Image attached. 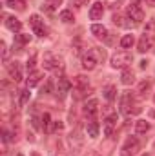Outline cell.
Instances as JSON below:
<instances>
[{
  "label": "cell",
  "instance_id": "obj_1",
  "mask_svg": "<svg viewBox=\"0 0 155 156\" xmlns=\"http://www.w3.org/2000/svg\"><path fill=\"white\" fill-rule=\"evenodd\" d=\"M131 62H133V55L128 51H117L112 56V67L115 69H126Z\"/></svg>",
  "mask_w": 155,
  "mask_h": 156
},
{
  "label": "cell",
  "instance_id": "obj_2",
  "mask_svg": "<svg viewBox=\"0 0 155 156\" xmlns=\"http://www.w3.org/2000/svg\"><path fill=\"white\" fill-rule=\"evenodd\" d=\"M153 27H155V24L152 22V24H150V31H144V33L141 35V38H139V45H137L141 53H146V51H150V49L153 47L155 35H153V31H152Z\"/></svg>",
  "mask_w": 155,
  "mask_h": 156
},
{
  "label": "cell",
  "instance_id": "obj_3",
  "mask_svg": "<svg viewBox=\"0 0 155 156\" xmlns=\"http://www.w3.org/2000/svg\"><path fill=\"white\" fill-rule=\"evenodd\" d=\"M139 149H141L139 140H137L135 136H130V138L124 142V145H122V149H120V154L122 156H133V154L139 153Z\"/></svg>",
  "mask_w": 155,
  "mask_h": 156
},
{
  "label": "cell",
  "instance_id": "obj_4",
  "mask_svg": "<svg viewBox=\"0 0 155 156\" xmlns=\"http://www.w3.org/2000/svg\"><path fill=\"white\" fill-rule=\"evenodd\" d=\"M126 15L133 24H141L144 20V11L139 7V4H130L128 9H126Z\"/></svg>",
  "mask_w": 155,
  "mask_h": 156
},
{
  "label": "cell",
  "instance_id": "obj_5",
  "mask_svg": "<svg viewBox=\"0 0 155 156\" xmlns=\"http://www.w3.org/2000/svg\"><path fill=\"white\" fill-rule=\"evenodd\" d=\"M29 24H31V27H33V33H35V35H39V37H46V35H47V27L44 26V20H40L39 15H31Z\"/></svg>",
  "mask_w": 155,
  "mask_h": 156
},
{
  "label": "cell",
  "instance_id": "obj_6",
  "mask_svg": "<svg viewBox=\"0 0 155 156\" xmlns=\"http://www.w3.org/2000/svg\"><path fill=\"white\" fill-rule=\"evenodd\" d=\"M44 69H62V58L55 56L53 53L44 55Z\"/></svg>",
  "mask_w": 155,
  "mask_h": 156
},
{
  "label": "cell",
  "instance_id": "obj_7",
  "mask_svg": "<svg viewBox=\"0 0 155 156\" xmlns=\"http://www.w3.org/2000/svg\"><path fill=\"white\" fill-rule=\"evenodd\" d=\"M97 64H99V60H97V56L93 55V51H91V49H89V51H86V53L82 55V67H84L86 71L95 69V67H97Z\"/></svg>",
  "mask_w": 155,
  "mask_h": 156
},
{
  "label": "cell",
  "instance_id": "obj_8",
  "mask_svg": "<svg viewBox=\"0 0 155 156\" xmlns=\"http://www.w3.org/2000/svg\"><path fill=\"white\" fill-rule=\"evenodd\" d=\"M82 111H84V115L89 118V120H95V115L99 113V100H95V98L88 100V102L84 104Z\"/></svg>",
  "mask_w": 155,
  "mask_h": 156
},
{
  "label": "cell",
  "instance_id": "obj_9",
  "mask_svg": "<svg viewBox=\"0 0 155 156\" xmlns=\"http://www.w3.org/2000/svg\"><path fill=\"white\" fill-rule=\"evenodd\" d=\"M131 105H133V96H131V93H124V94H122V100H120V111H122L124 115H135V111L131 109Z\"/></svg>",
  "mask_w": 155,
  "mask_h": 156
},
{
  "label": "cell",
  "instance_id": "obj_10",
  "mask_svg": "<svg viewBox=\"0 0 155 156\" xmlns=\"http://www.w3.org/2000/svg\"><path fill=\"white\" fill-rule=\"evenodd\" d=\"M7 73H9V76L13 78L15 82H20V80H22V67H20L18 62L7 64Z\"/></svg>",
  "mask_w": 155,
  "mask_h": 156
},
{
  "label": "cell",
  "instance_id": "obj_11",
  "mask_svg": "<svg viewBox=\"0 0 155 156\" xmlns=\"http://www.w3.org/2000/svg\"><path fill=\"white\" fill-rule=\"evenodd\" d=\"M115 127H117V115L113 113V115H110L104 120V136H112Z\"/></svg>",
  "mask_w": 155,
  "mask_h": 156
},
{
  "label": "cell",
  "instance_id": "obj_12",
  "mask_svg": "<svg viewBox=\"0 0 155 156\" xmlns=\"http://www.w3.org/2000/svg\"><path fill=\"white\" fill-rule=\"evenodd\" d=\"M102 13H104V4L102 2H95L91 5V9H89V18L91 20H100Z\"/></svg>",
  "mask_w": 155,
  "mask_h": 156
},
{
  "label": "cell",
  "instance_id": "obj_13",
  "mask_svg": "<svg viewBox=\"0 0 155 156\" xmlns=\"http://www.w3.org/2000/svg\"><path fill=\"white\" fill-rule=\"evenodd\" d=\"M6 27L11 29V31H15V33H18L22 29V22L18 18H15V16H7L6 18Z\"/></svg>",
  "mask_w": 155,
  "mask_h": 156
},
{
  "label": "cell",
  "instance_id": "obj_14",
  "mask_svg": "<svg viewBox=\"0 0 155 156\" xmlns=\"http://www.w3.org/2000/svg\"><path fill=\"white\" fill-rule=\"evenodd\" d=\"M70 87H71V83H70L66 78H59V89H57V94H59V98H64V96L68 94Z\"/></svg>",
  "mask_w": 155,
  "mask_h": 156
},
{
  "label": "cell",
  "instance_id": "obj_15",
  "mask_svg": "<svg viewBox=\"0 0 155 156\" xmlns=\"http://www.w3.org/2000/svg\"><path fill=\"white\" fill-rule=\"evenodd\" d=\"M86 131H88V136L89 138H97L99 136V123L95 120H89L88 125H86Z\"/></svg>",
  "mask_w": 155,
  "mask_h": 156
},
{
  "label": "cell",
  "instance_id": "obj_16",
  "mask_svg": "<svg viewBox=\"0 0 155 156\" xmlns=\"http://www.w3.org/2000/svg\"><path fill=\"white\" fill-rule=\"evenodd\" d=\"M102 94H104V98H106L108 102H113L117 98V87L115 85H106V87L102 89Z\"/></svg>",
  "mask_w": 155,
  "mask_h": 156
},
{
  "label": "cell",
  "instance_id": "obj_17",
  "mask_svg": "<svg viewBox=\"0 0 155 156\" xmlns=\"http://www.w3.org/2000/svg\"><path fill=\"white\" fill-rule=\"evenodd\" d=\"M91 33H93L97 38H104V37H108V29H106L104 26H100V24H93V26H91Z\"/></svg>",
  "mask_w": 155,
  "mask_h": 156
},
{
  "label": "cell",
  "instance_id": "obj_18",
  "mask_svg": "<svg viewBox=\"0 0 155 156\" xmlns=\"http://www.w3.org/2000/svg\"><path fill=\"white\" fill-rule=\"evenodd\" d=\"M150 89H152V78H146V80H142V82L139 83V89H137V93H139L141 96H146Z\"/></svg>",
  "mask_w": 155,
  "mask_h": 156
},
{
  "label": "cell",
  "instance_id": "obj_19",
  "mask_svg": "<svg viewBox=\"0 0 155 156\" xmlns=\"http://www.w3.org/2000/svg\"><path fill=\"white\" fill-rule=\"evenodd\" d=\"M148 131H150V122H146V120H137V122H135V133L144 134V133H148Z\"/></svg>",
  "mask_w": 155,
  "mask_h": 156
},
{
  "label": "cell",
  "instance_id": "obj_20",
  "mask_svg": "<svg viewBox=\"0 0 155 156\" xmlns=\"http://www.w3.org/2000/svg\"><path fill=\"white\" fill-rule=\"evenodd\" d=\"M7 7L15 9V11H24L26 9V0H6Z\"/></svg>",
  "mask_w": 155,
  "mask_h": 156
},
{
  "label": "cell",
  "instance_id": "obj_21",
  "mask_svg": "<svg viewBox=\"0 0 155 156\" xmlns=\"http://www.w3.org/2000/svg\"><path fill=\"white\" fill-rule=\"evenodd\" d=\"M120 82H122L124 85H131V83L135 82V75H133V71L124 69V71H122V76H120Z\"/></svg>",
  "mask_w": 155,
  "mask_h": 156
},
{
  "label": "cell",
  "instance_id": "obj_22",
  "mask_svg": "<svg viewBox=\"0 0 155 156\" xmlns=\"http://www.w3.org/2000/svg\"><path fill=\"white\" fill-rule=\"evenodd\" d=\"M40 78H42V73H40V71H31V73H29V78H28V87H29V89L35 87L40 82Z\"/></svg>",
  "mask_w": 155,
  "mask_h": 156
},
{
  "label": "cell",
  "instance_id": "obj_23",
  "mask_svg": "<svg viewBox=\"0 0 155 156\" xmlns=\"http://www.w3.org/2000/svg\"><path fill=\"white\" fill-rule=\"evenodd\" d=\"M60 20H62L64 24H71V22L75 20V16H73V13H71L70 9H64V11L60 13Z\"/></svg>",
  "mask_w": 155,
  "mask_h": 156
},
{
  "label": "cell",
  "instance_id": "obj_24",
  "mask_svg": "<svg viewBox=\"0 0 155 156\" xmlns=\"http://www.w3.org/2000/svg\"><path fill=\"white\" fill-rule=\"evenodd\" d=\"M60 4H62V0H46L42 7H44V9H47V11H53V9H57Z\"/></svg>",
  "mask_w": 155,
  "mask_h": 156
},
{
  "label": "cell",
  "instance_id": "obj_25",
  "mask_svg": "<svg viewBox=\"0 0 155 156\" xmlns=\"http://www.w3.org/2000/svg\"><path fill=\"white\" fill-rule=\"evenodd\" d=\"M29 40H31V35H24V33H17V35H15V42L20 44V45L28 44Z\"/></svg>",
  "mask_w": 155,
  "mask_h": 156
},
{
  "label": "cell",
  "instance_id": "obj_26",
  "mask_svg": "<svg viewBox=\"0 0 155 156\" xmlns=\"http://www.w3.org/2000/svg\"><path fill=\"white\" fill-rule=\"evenodd\" d=\"M133 44H135L133 35H126V37H122V40H120V45H122V47H126V49H128V47H131Z\"/></svg>",
  "mask_w": 155,
  "mask_h": 156
},
{
  "label": "cell",
  "instance_id": "obj_27",
  "mask_svg": "<svg viewBox=\"0 0 155 156\" xmlns=\"http://www.w3.org/2000/svg\"><path fill=\"white\" fill-rule=\"evenodd\" d=\"M91 51H93V55L97 56V60H99V62H104V60H106V51H104V49H99V47H93Z\"/></svg>",
  "mask_w": 155,
  "mask_h": 156
},
{
  "label": "cell",
  "instance_id": "obj_28",
  "mask_svg": "<svg viewBox=\"0 0 155 156\" xmlns=\"http://www.w3.org/2000/svg\"><path fill=\"white\" fill-rule=\"evenodd\" d=\"M112 20H113V24L119 26V27H126V26H130V24H126V22H124V16H122V15H113V18H112Z\"/></svg>",
  "mask_w": 155,
  "mask_h": 156
},
{
  "label": "cell",
  "instance_id": "obj_29",
  "mask_svg": "<svg viewBox=\"0 0 155 156\" xmlns=\"http://www.w3.org/2000/svg\"><path fill=\"white\" fill-rule=\"evenodd\" d=\"M0 47H2V60H4V62H7V56H9V51H7V45H6V44L2 42V44H0Z\"/></svg>",
  "mask_w": 155,
  "mask_h": 156
},
{
  "label": "cell",
  "instance_id": "obj_30",
  "mask_svg": "<svg viewBox=\"0 0 155 156\" xmlns=\"http://www.w3.org/2000/svg\"><path fill=\"white\" fill-rule=\"evenodd\" d=\"M53 91V83H51V80L49 82H46V85L42 87V94H49Z\"/></svg>",
  "mask_w": 155,
  "mask_h": 156
},
{
  "label": "cell",
  "instance_id": "obj_31",
  "mask_svg": "<svg viewBox=\"0 0 155 156\" xmlns=\"http://www.w3.org/2000/svg\"><path fill=\"white\" fill-rule=\"evenodd\" d=\"M51 122H49V115L47 113H44V116H42V129H47V125H49ZM49 131V129H47Z\"/></svg>",
  "mask_w": 155,
  "mask_h": 156
},
{
  "label": "cell",
  "instance_id": "obj_32",
  "mask_svg": "<svg viewBox=\"0 0 155 156\" xmlns=\"http://www.w3.org/2000/svg\"><path fill=\"white\" fill-rule=\"evenodd\" d=\"M28 100H29V89H28V91H22V96H20V104L24 105V104H28Z\"/></svg>",
  "mask_w": 155,
  "mask_h": 156
},
{
  "label": "cell",
  "instance_id": "obj_33",
  "mask_svg": "<svg viewBox=\"0 0 155 156\" xmlns=\"http://www.w3.org/2000/svg\"><path fill=\"white\" fill-rule=\"evenodd\" d=\"M35 62H37V56L33 55V56L28 60V71H33V67H35Z\"/></svg>",
  "mask_w": 155,
  "mask_h": 156
},
{
  "label": "cell",
  "instance_id": "obj_34",
  "mask_svg": "<svg viewBox=\"0 0 155 156\" xmlns=\"http://www.w3.org/2000/svg\"><path fill=\"white\" fill-rule=\"evenodd\" d=\"M119 4H120V0H106L104 2V5H108V7H119Z\"/></svg>",
  "mask_w": 155,
  "mask_h": 156
},
{
  "label": "cell",
  "instance_id": "obj_35",
  "mask_svg": "<svg viewBox=\"0 0 155 156\" xmlns=\"http://www.w3.org/2000/svg\"><path fill=\"white\" fill-rule=\"evenodd\" d=\"M71 2H73V5H77V7H82V5H84L88 0H71Z\"/></svg>",
  "mask_w": 155,
  "mask_h": 156
},
{
  "label": "cell",
  "instance_id": "obj_36",
  "mask_svg": "<svg viewBox=\"0 0 155 156\" xmlns=\"http://www.w3.org/2000/svg\"><path fill=\"white\" fill-rule=\"evenodd\" d=\"M51 131H62V123H60V122H55V123H53V129H51Z\"/></svg>",
  "mask_w": 155,
  "mask_h": 156
},
{
  "label": "cell",
  "instance_id": "obj_37",
  "mask_svg": "<svg viewBox=\"0 0 155 156\" xmlns=\"http://www.w3.org/2000/svg\"><path fill=\"white\" fill-rule=\"evenodd\" d=\"M31 123H33V125H35L37 129L40 127V123H39V118H37V116H33V118H31Z\"/></svg>",
  "mask_w": 155,
  "mask_h": 156
},
{
  "label": "cell",
  "instance_id": "obj_38",
  "mask_svg": "<svg viewBox=\"0 0 155 156\" xmlns=\"http://www.w3.org/2000/svg\"><path fill=\"white\" fill-rule=\"evenodd\" d=\"M137 2H139V0H131V4H137Z\"/></svg>",
  "mask_w": 155,
  "mask_h": 156
},
{
  "label": "cell",
  "instance_id": "obj_39",
  "mask_svg": "<svg viewBox=\"0 0 155 156\" xmlns=\"http://www.w3.org/2000/svg\"><path fill=\"white\" fill-rule=\"evenodd\" d=\"M31 156H39V154H37V153H33V154H31Z\"/></svg>",
  "mask_w": 155,
  "mask_h": 156
},
{
  "label": "cell",
  "instance_id": "obj_40",
  "mask_svg": "<svg viewBox=\"0 0 155 156\" xmlns=\"http://www.w3.org/2000/svg\"><path fill=\"white\" fill-rule=\"evenodd\" d=\"M152 116H155V111H153V113H152Z\"/></svg>",
  "mask_w": 155,
  "mask_h": 156
},
{
  "label": "cell",
  "instance_id": "obj_41",
  "mask_svg": "<svg viewBox=\"0 0 155 156\" xmlns=\"http://www.w3.org/2000/svg\"><path fill=\"white\" fill-rule=\"evenodd\" d=\"M17 156H24V154H17Z\"/></svg>",
  "mask_w": 155,
  "mask_h": 156
},
{
  "label": "cell",
  "instance_id": "obj_42",
  "mask_svg": "<svg viewBox=\"0 0 155 156\" xmlns=\"http://www.w3.org/2000/svg\"><path fill=\"white\" fill-rule=\"evenodd\" d=\"M153 149H155V142H153Z\"/></svg>",
  "mask_w": 155,
  "mask_h": 156
},
{
  "label": "cell",
  "instance_id": "obj_43",
  "mask_svg": "<svg viewBox=\"0 0 155 156\" xmlns=\"http://www.w3.org/2000/svg\"><path fill=\"white\" fill-rule=\"evenodd\" d=\"M153 102H155V94H153Z\"/></svg>",
  "mask_w": 155,
  "mask_h": 156
}]
</instances>
